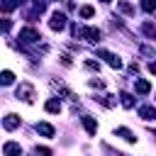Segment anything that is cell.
I'll return each mask as SVG.
<instances>
[{
  "instance_id": "obj_11",
  "label": "cell",
  "mask_w": 156,
  "mask_h": 156,
  "mask_svg": "<svg viewBox=\"0 0 156 156\" xmlns=\"http://www.w3.org/2000/svg\"><path fill=\"white\" fill-rule=\"evenodd\" d=\"M44 110H46V112H51V115H58V112H61V102H58L56 98H51V100H46Z\"/></svg>"
},
{
  "instance_id": "obj_14",
  "label": "cell",
  "mask_w": 156,
  "mask_h": 156,
  "mask_svg": "<svg viewBox=\"0 0 156 156\" xmlns=\"http://www.w3.org/2000/svg\"><path fill=\"white\" fill-rule=\"evenodd\" d=\"M117 134H119L124 141H129V144H134V141H136V136H134V134H132L127 127H117Z\"/></svg>"
},
{
  "instance_id": "obj_19",
  "label": "cell",
  "mask_w": 156,
  "mask_h": 156,
  "mask_svg": "<svg viewBox=\"0 0 156 156\" xmlns=\"http://www.w3.org/2000/svg\"><path fill=\"white\" fill-rule=\"evenodd\" d=\"M141 10L144 12H156V0H141Z\"/></svg>"
},
{
  "instance_id": "obj_24",
  "label": "cell",
  "mask_w": 156,
  "mask_h": 156,
  "mask_svg": "<svg viewBox=\"0 0 156 156\" xmlns=\"http://www.w3.org/2000/svg\"><path fill=\"white\" fill-rule=\"evenodd\" d=\"M85 68H90V71H100V63L93 61V58H88V61H85Z\"/></svg>"
},
{
  "instance_id": "obj_25",
  "label": "cell",
  "mask_w": 156,
  "mask_h": 156,
  "mask_svg": "<svg viewBox=\"0 0 156 156\" xmlns=\"http://www.w3.org/2000/svg\"><path fill=\"white\" fill-rule=\"evenodd\" d=\"M102 151H105V154H110V156H122L119 151H115V149H110L107 144H102Z\"/></svg>"
},
{
  "instance_id": "obj_1",
  "label": "cell",
  "mask_w": 156,
  "mask_h": 156,
  "mask_svg": "<svg viewBox=\"0 0 156 156\" xmlns=\"http://www.w3.org/2000/svg\"><path fill=\"white\" fill-rule=\"evenodd\" d=\"M34 98H37V90H34V85L32 83H20L17 85V100H24V102H34Z\"/></svg>"
},
{
  "instance_id": "obj_15",
  "label": "cell",
  "mask_w": 156,
  "mask_h": 156,
  "mask_svg": "<svg viewBox=\"0 0 156 156\" xmlns=\"http://www.w3.org/2000/svg\"><path fill=\"white\" fill-rule=\"evenodd\" d=\"M95 100H98V102H102L105 107H115V105H117V100H115L112 95H98Z\"/></svg>"
},
{
  "instance_id": "obj_6",
  "label": "cell",
  "mask_w": 156,
  "mask_h": 156,
  "mask_svg": "<svg viewBox=\"0 0 156 156\" xmlns=\"http://www.w3.org/2000/svg\"><path fill=\"white\" fill-rule=\"evenodd\" d=\"M2 154L5 156H22V146L17 141H5L2 144Z\"/></svg>"
},
{
  "instance_id": "obj_22",
  "label": "cell",
  "mask_w": 156,
  "mask_h": 156,
  "mask_svg": "<svg viewBox=\"0 0 156 156\" xmlns=\"http://www.w3.org/2000/svg\"><path fill=\"white\" fill-rule=\"evenodd\" d=\"M139 51H141V56H149V58H156V51H154L151 46H141Z\"/></svg>"
},
{
  "instance_id": "obj_17",
  "label": "cell",
  "mask_w": 156,
  "mask_h": 156,
  "mask_svg": "<svg viewBox=\"0 0 156 156\" xmlns=\"http://www.w3.org/2000/svg\"><path fill=\"white\" fill-rule=\"evenodd\" d=\"M119 100H122V105L129 110V107H134V98L129 95V93H119Z\"/></svg>"
},
{
  "instance_id": "obj_29",
  "label": "cell",
  "mask_w": 156,
  "mask_h": 156,
  "mask_svg": "<svg viewBox=\"0 0 156 156\" xmlns=\"http://www.w3.org/2000/svg\"><path fill=\"white\" fill-rule=\"evenodd\" d=\"M151 134H154V136H156V132H151Z\"/></svg>"
},
{
  "instance_id": "obj_20",
  "label": "cell",
  "mask_w": 156,
  "mask_h": 156,
  "mask_svg": "<svg viewBox=\"0 0 156 156\" xmlns=\"http://www.w3.org/2000/svg\"><path fill=\"white\" fill-rule=\"evenodd\" d=\"M141 32H144V34H149V37H154V39H156V27H154V24H151V22H144V24H141Z\"/></svg>"
},
{
  "instance_id": "obj_23",
  "label": "cell",
  "mask_w": 156,
  "mask_h": 156,
  "mask_svg": "<svg viewBox=\"0 0 156 156\" xmlns=\"http://www.w3.org/2000/svg\"><path fill=\"white\" fill-rule=\"evenodd\" d=\"M34 154H37V156H51V149H46V146H37Z\"/></svg>"
},
{
  "instance_id": "obj_27",
  "label": "cell",
  "mask_w": 156,
  "mask_h": 156,
  "mask_svg": "<svg viewBox=\"0 0 156 156\" xmlns=\"http://www.w3.org/2000/svg\"><path fill=\"white\" fill-rule=\"evenodd\" d=\"M149 71H151V73L156 76V61H151V63H149Z\"/></svg>"
},
{
  "instance_id": "obj_16",
  "label": "cell",
  "mask_w": 156,
  "mask_h": 156,
  "mask_svg": "<svg viewBox=\"0 0 156 156\" xmlns=\"http://www.w3.org/2000/svg\"><path fill=\"white\" fill-rule=\"evenodd\" d=\"M78 15H80V17H83V20H90V17H93V15H95V10H93V7H90V5H83V7H80V10H78Z\"/></svg>"
},
{
  "instance_id": "obj_3",
  "label": "cell",
  "mask_w": 156,
  "mask_h": 156,
  "mask_svg": "<svg viewBox=\"0 0 156 156\" xmlns=\"http://www.w3.org/2000/svg\"><path fill=\"white\" fill-rule=\"evenodd\" d=\"M98 56H100V58H105V61H107V63H110L112 68H122V58H119L117 54H112V51H105V49H100V51H98Z\"/></svg>"
},
{
  "instance_id": "obj_28",
  "label": "cell",
  "mask_w": 156,
  "mask_h": 156,
  "mask_svg": "<svg viewBox=\"0 0 156 156\" xmlns=\"http://www.w3.org/2000/svg\"><path fill=\"white\" fill-rule=\"evenodd\" d=\"M102 2H110V0H102Z\"/></svg>"
},
{
  "instance_id": "obj_10",
  "label": "cell",
  "mask_w": 156,
  "mask_h": 156,
  "mask_svg": "<svg viewBox=\"0 0 156 156\" xmlns=\"http://www.w3.org/2000/svg\"><path fill=\"white\" fill-rule=\"evenodd\" d=\"M139 117H144V119H156V107L141 105V107H139Z\"/></svg>"
},
{
  "instance_id": "obj_18",
  "label": "cell",
  "mask_w": 156,
  "mask_h": 156,
  "mask_svg": "<svg viewBox=\"0 0 156 156\" xmlns=\"http://www.w3.org/2000/svg\"><path fill=\"white\" fill-rule=\"evenodd\" d=\"M20 2H22V0H2V12H10V10L20 7Z\"/></svg>"
},
{
  "instance_id": "obj_26",
  "label": "cell",
  "mask_w": 156,
  "mask_h": 156,
  "mask_svg": "<svg viewBox=\"0 0 156 156\" xmlns=\"http://www.w3.org/2000/svg\"><path fill=\"white\" fill-rule=\"evenodd\" d=\"M61 63H63V66H71L73 61H71V56H66V54H63V56H61Z\"/></svg>"
},
{
  "instance_id": "obj_5",
  "label": "cell",
  "mask_w": 156,
  "mask_h": 156,
  "mask_svg": "<svg viewBox=\"0 0 156 156\" xmlns=\"http://www.w3.org/2000/svg\"><path fill=\"white\" fill-rule=\"evenodd\" d=\"M51 88H54L56 93H61V95H63L66 100H71V102H76V100H78V98H76V95H73V93H71V90H68L61 80H51Z\"/></svg>"
},
{
  "instance_id": "obj_13",
  "label": "cell",
  "mask_w": 156,
  "mask_h": 156,
  "mask_svg": "<svg viewBox=\"0 0 156 156\" xmlns=\"http://www.w3.org/2000/svg\"><path fill=\"white\" fill-rule=\"evenodd\" d=\"M117 10H119L122 15H127V17H132V15H134V7H132L127 0H117Z\"/></svg>"
},
{
  "instance_id": "obj_2",
  "label": "cell",
  "mask_w": 156,
  "mask_h": 156,
  "mask_svg": "<svg viewBox=\"0 0 156 156\" xmlns=\"http://www.w3.org/2000/svg\"><path fill=\"white\" fill-rule=\"evenodd\" d=\"M41 37H39V32L34 29V27H24V29H20V41L22 44H37Z\"/></svg>"
},
{
  "instance_id": "obj_4",
  "label": "cell",
  "mask_w": 156,
  "mask_h": 156,
  "mask_svg": "<svg viewBox=\"0 0 156 156\" xmlns=\"http://www.w3.org/2000/svg\"><path fill=\"white\" fill-rule=\"evenodd\" d=\"M49 27H51L54 32H61V29L66 27V15H63V12H54L51 20H49Z\"/></svg>"
},
{
  "instance_id": "obj_8",
  "label": "cell",
  "mask_w": 156,
  "mask_h": 156,
  "mask_svg": "<svg viewBox=\"0 0 156 156\" xmlns=\"http://www.w3.org/2000/svg\"><path fill=\"white\" fill-rule=\"evenodd\" d=\"M134 90H136L139 95H146V93L151 90V83L144 80V78H139V80H134Z\"/></svg>"
},
{
  "instance_id": "obj_7",
  "label": "cell",
  "mask_w": 156,
  "mask_h": 156,
  "mask_svg": "<svg viewBox=\"0 0 156 156\" xmlns=\"http://www.w3.org/2000/svg\"><path fill=\"white\" fill-rule=\"evenodd\" d=\"M2 127H5L7 132L17 129V127H20V117H17V115H5V119H2Z\"/></svg>"
},
{
  "instance_id": "obj_12",
  "label": "cell",
  "mask_w": 156,
  "mask_h": 156,
  "mask_svg": "<svg viewBox=\"0 0 156 156\" xmlns=\"http://www.w3.org/2000/svg\"><path fill=\"white\" fill-rule=\"evenodd\" d=\"M83 127H85V132H88V134H95V132H98V122H95L90 115H85V117H83Z\"/></svg>"
},
{
  "instance_id": "obj_9",
  "label": "cell",
  "mask_w": 156,
  "mask_h": 156,
  "mask_svg": "<svg viewBox=\"0 0 156 156\" xmlns=\"http://www.w3.org/2000/svg\"><path fill=\"white\" fill-rule=\"evenodd\" d=\"M37 132L44 134V136H54V134H56V129H54L49 122H37Z\"/></svg>"
},
{
  "instance_id": "obj_21",
  "label": "cell",
  "mask_w": 156,
  "mask_h": 156,
  "mask_svg": "<svg viewBox=\"0 0 156 156\" xmlns=\"http://www.w3.org/2000/svg\"><path fill=\"white\" fill-rule=\"evenodd\" d=\"M0 80H2V85H10V83L15 80V76H12V71H2V76H0Z\"/></svg>"
}]
</instances>
